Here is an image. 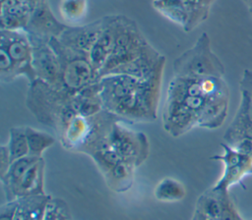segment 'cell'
<instances>
[{
	"instance_id": "cell-9",
	"label": "cell",
	"mask_w": 252,
	"mask_h": 220,
	"mask_svg": "<svg viewBox=\"0 0 252 220\" xmlns=\"http://www.w3.org/2000/svg\"><path fill=\"white\" fill-rule=\"evenodd\" d=\"M68 27L55 17L48 0H45L33 10L25 30L32 39L49 42L51 38L59 37Z\"/></svg>"
},
{
	"instance_id": "cell-21",
	"label": "cell",
	"mask_w": 252,
	"mask_h": 220,
	"mask_svg": "<svg viewBox=\"0 0 252 220\" xmlns=\"http://www.w3.org/2000/svg\"><path fill=\"white\" fill-rule=\"evenodd\" d=\"M154 9L182 29L188 21V11L185 0H153Z\"/></svg>"
},
{
	"instance_id": "cell-35",
	"label": "cell",
	"mask_w": 252,
	"mask_h": 220,
	"mask_svg": "<svg viewBox=\"0 0 252 220\" xmlns=\"http://www.w3.org/2000/svg\"><path fill=\"white\" fill-rule=\"evenodd\" d=\"M1 1H3V0H1Z\"/></svg>"
},
{
	"instance_id": "cell-5",
	"label": "cell",
	"mask_w": 252,
	"mask_h": 220,
	"mask_svg": "<svg viewBox=\"0 0 252 220\" xmlns=\"http://www.w3.org/2000/svg\"><path fill=\"white\" fill-rule=\"evenodd\" d=\"M126 121L117 119L109 132L108 143L121 160L135 166L143 164L150 154V142L143 132L130 128Z\"/></svg>"
},
{
	"instance_id": "cell-2",
	"label": "cell",
	"mask_w": 252,
	"mask_h": 220,
	"mask_svg": "<svg viewBox=\"0 0 252 220\" xmlns=\"http://www.w3.org/2000/svg\"><path fill=\"white\" fill-rule=\"evenodd\" d=\"M150 45L137 23L124 16H116L115 38L110 56L99 71V79L114 74L137 59Z\"/></svg>"
},
{
	"instance_id": "cell-24",
	"label": "cell",
	"mask_w": 252,
	"mask_h": 220,
	"mask_svg": "<svg viewBox=\"0 0 252 220\" xmlns=\"http://www.w3.org/2000/svg\"><path fill=\"white\" fill-rule=\"evenodd\" d=\"M58 10L67 26H79L88 14V0H61Z\"/></svg>"
},
{
	"instance_id": "cell-28",
	"label": "cell",
	"mask_w": 252,
	"mask_h": 220,
	"mask_svg": "<svg viewBox=\"0 0 252 220\" xmlns=\"http://www.w3.org/2000/svg\"><path fill=\"white\" fill-rule=\"evenodd\" d=\"M41 220H73L68 204L59 197H50Z\"/></svg>"
},
{
	"instance_id": "cell-1",
	"label": "cell",
	"mask_w": 252,
	"mask_h": 220,
	"mask_svg": "<svg viewBox=\"0 0 252 220\" xmlns=\"http://www.w3.org/2000/svg\"><path fill=\"white\" fill-rule=\"evenodd\" d=\"M72 97L73 94L36 79L29 84L26 106L39 123L58 133L77 113Z\"/></svg>"
},
{
	"instance_id": "cell-27",
	"label": "cell",
	"mask_w": 252,
	"mask_h": 220,
	"mask_svg": "<svg viewBox=\"0 0 252 220\" xmlns=\"http://www.w3.org/2000/svg\"><path fill=\"white\" fill-rule=\"evenodd\" d=\"M200 213L213 218V219H220V199L218 191L214 189L207 190L204 193H202L196 202V209Z\"/></svg>"
},
{
	"instance_id": "cell-26",
	"label": "cell",
	"mask_w": 252,
	"mask_h": 220,
	"mask_svg": "<svg viewBox=\"0 0 252 220\" xmlns=\"http://www.w3.org/2000/svg\"><path fill=\"white\" fill-rule=\"evenodd\" d=\"M12 162L30 155L26 127H13L9 132V140L6 143Z\"/></svg>"
},
{
	"instance_id": "cell-6",
	"label": "cell",
	"mask_w": 252,
	"mask_h": 220,
	"mask_svg": "<svg viewBox=\"0 0 252 220\" xmlns=\"http://www.w3.org/2000/svg\"><path fill=\"white\" fill-rule=\"evenodd\" d=\"M0 48L12 58L19 77H26L29 84L36 80L32 67V45L25 29H1Z\"/></svg>"
},
{
	"instance_id": "cell-15",
	"label": "cell",
	"mask_w": 252,
	"mask_h": 220,
	"mask_svg": "<svg viewBox=\"0 0 252 220\" xmlns=\"http://www.w3.org/2000/svg\"><path fill=\"white\" fill-rule=\"evenodd\" d=\"M32 11L16 0L1 1V29H26Z\"/></svg>"
},
{
	"instance_id": "cell-20",
	"label": "cell",
	"mask_w": 252,
	"mask_h": 220,
	"mask_svg": "<svg viewBox=\"0 0 252 220\" xmlns=\"http://www.w3.org/2000/svg\"><path fill=\"white\" fill-rule=\"evenodd\" d=\"M50 197L46 193L19 197L14 220H41Z\"/></svg>"
},
{
	"instance_id": "cell-8",
	"label": "cell",
	"mask_w": 252,
	"mask_h": 220,
	"mask_svg": "<svg viewBox=\"0 0 252 220\" xmlns=\"http://www.w3.org/2000/svg\"><path fill=\"white\" fill-rule=\"evenodd\" d=\"M32 67L36 79L61 89V67L59 58L49 42L32 39Z\"/></svg>"
},
{
	"instance_id": "cell-14",
	"label": "cell",
	"mask_w": 252,
	"mask_h": 220,
	"mask_svg": "<svg viewBox=\"0 0 252 220\" xmlns=\"http://www.w3.org/2000/svg\"><path fill=\"white\" fill-rule=\"evenodd\" d=\"M229 93L207 99L198 116L197 127L216 130L222 126L228 112Z\"/></svg>"
},
{
	"instance_id": "cell-29",
	"label": "cell",
	"mask_w": 252,
	"mask_h": 220,
	"mask_svg": "<svg viewBox=\"0 0 252 220\" xmlns=\"http://www.w3.org/2000/svg\"><path fill=\"white\" fill-rule=\"evenodd\" d=\"M213 189V188H212ZM218 191V190H215ZM220 199V216L219 220H244L239 214L228 191H218Z\"/></svg>"
},
{
	"instance_id": "cell-3",
	"label": "cell",
	"mask_w": 252,
	"mask_h": 220,
	"mask_svg": "<svg viewBox=\"0 0 252 220\" xmlns=\"http://www.w3.org/2000/svg\"><path fill=\"white\" fill-rule=\"evenodd\" d=\"M172 70L173 76L197 80L224 75V66L214 53L207 32H202L193 46L173 61Z\"/></svg>"
},
{
	"instance_id": "cell-7",
	"label": "cell",
	"mask_w": 252,
	"mask_h": 220,
	"mask_svg": "<svg viewBox=\"0 0 252 220\" xmlns=\"http://www.w3.org/2000/svg\"><path fill=\"white\" fill-rule=\"evenodd\" d=\"M223 153L221 155H214L212 160L222 162L223 171L220 178L212 187L218 191H228L229 189L242 182V180L252 175V157L246 155L225 142L220 143Z\"/></svg>"
},
{
	"instance_id": "cell-32",
	"label": "cell",
	"mask_w": 252,
	"mask_h": 220,
	"mask_svg": "<svg viewBox=\"0 0 252 220\" xmlns=\"http://www.w3.org/2000/svg\"><path fill=\"white\" fill-rule=\"evenodd\" d=\"M240 89L249 97L252 103V71L244 70L240 80Z\"/></svg>"
},
{
	"instance_id": "cell-4",
	"label": "cell",
	"mask_w": 252,
	"mask_h": 220,
	"mask_svg": "<svg viewBox=\"0 0 252 220\" xmlns=\"http://www.w3.org/2000/svg\"><path fill=\"white\" fill-rule=\"evenodd\" d=\"M49 44L59 58L61 89L74 94L98 82V72L91 63L88 55L67 48L57 38H51Z\"/></svg>"
},
{
	"instance_id": "cell-30",
	"label": "cell",
	"mask_w": 252,
	"mask_h": 220,
	"mask_svg": "<svg viewBox=\"0 0 252 220\" xmlns=\"http://www.w3.org/2000/svg\"><path fill=\"white\" fill-rule=\"evenodd\" d=\"M18 206L17 199L6 201L0 207V220H14Z\"/></svg>"
},
{
	"instance_id": "cell-11",
	"label": "cell",
	"mask_w": 252,
	"mask_h": 220,
	"mask_svg": "<svg viewBox=\"0 0 252 220\" xmlns=\"http://www.w3.org/2000/svg\"><path fill=\"white\" fill-rule=\"evenodd\" d=\"M198 114L180 102L165 101L162 114L164 131L173 138H178L197 127Z\"/></svg>"
},
{
	"instance_id": "cell-10",
	"label": "cell",
	"mask_w": 252,
	"mask_h": 220,
	"mask_svg": "<svg viewBox=\"0 0 252 220\" xmlns=\"http://www.w3.org/2000/svg\"><path fill=\"white\" fill-rule=\"evenodd\" d=\"M105 25V16L92 23L69 26L57 39L67 48L88 55L99 37Z\"/></svg>"
},
{
	"instance_id": "cell-13",
	"label": "cell",
	"mask_w": 252,
	"mask_h": 220,
	"mask_svg": "<svg viewBox=\"0 0 252 220\" xmlns=\"http://www.w3.org/2000/svg\"><path fill=\"white\" fill-rule=\"evenodd\" d=\"M116 16L117 15L105 16L104 28L89 53V59L94 69L98 72V74L105 62L107 61L108 57L110 56L113 48L115 38Z\"/></svg>"
},
{
	"instance_id": "cell-33",
	"label": "cell",
	"mask_w": 252,
	"mask_h": 220,
	"mask_svg": "<svg viewBox=\"0 0 252 220\" xmlns=\"http://www.w3.org/2000/svg\"><path fill=\"white\" fill-rule=\"evenodd\" d=\"M16 1L19 2V3L22 4V5L27 6L28 8H30V9L33 12V10H34L39 4H41L42 2H44L45 0H16Z\"/></svg>"
},
{
	"instance_id": "cell-22",
	"label": "cell",
	"mask_w": 252,
	"mask_h": 220,
	"mask_svg": "<svg viewBox=\"0 0 252 220\" xmlns=\"http://www.w3.org/2000/svg\"><path fill=\"white\" fill-rule=\"evenodd\" d=\"M154 194L158 201L176 202L185 197L186 189L181 182L172 178H164L156 186Z\"/></svg>"
},
{
	"instance_id": "cell-18",
	"label": "cell",
	"mask_w": 252,
	"mask_h": 220,
	"mask_svg": "<svg viewBox=\"0 0 252 220\" xmlns=\"http://www.w3.org/2000/svg\"><path fill=\"white\" fill-rule=\"evenodd\" d=\"M37 158L38 157H33L31 155H28L26 157H23V158L13 161L10 168L8 169L7 173L2 178H0L7 201L17 199V192H18L19 186L21 184V181H22L26 171L28 170V168Z\"/></svg>"
},
{
	"instance_id": "cell-25",
	"label": "cell",
	"mask_w": 252,
	"mask_h": 220,
	"mask_svg": "<svg viewBox=\"0 0 252 220\" xmlns=\"http://www.w3.org/2000/svg\"><path fill=\"white\" fill-rule=\"evenodd\" d=\"M26 133L29 143L30 155L33 157H43V153L45 152V150L51 147L56 140V138L49 133L37 130L30 126H26Z\"/></svg>"
},
{
	"instance_id": "cell-34",
	"label": "cell",
	"mask_w": 252,
	"mask_h": 220,
	"mask_svg": "<svg viewBox=\"0 0 252 220\" xmlns=\"http://www.w3.org/2000/svg\"><path fill=\"white\" fill-rule=\"evenodd\" d=\"M242 2L245 5V7H246L251 19H252V0H242Z\"/></svg>"
},
{
	"instance_id": "cell-12",
	"label": "cell",
	"mask_w": 252,
	"mask_h": 220,
	"mask_svg": "<svg viewBox=\"0 0 252 220\" xmlns=\"http://www.w3.org/2000/svg\"><path fill=\"white\" fill-rule=\"evenodd\" d=\"M251 102L247 94L241 92V101L235 116L223 135L224 142L233 146L244 139L252 140V115Z\"/></svg>"
},
{
	"instance_id": "cell-19",
	"label": "cell",
	"mask_w": 252,
	"mask_h": 220,
	"mask_svg": "<svg viewBox=\"0 0 252 220\" xmlns=\"http://www.w3.org/2000/svg\"><path fill=\"white\" fill-rule=\"evenodd\" d=\"M135 169V166L121 160L102 176L110 190L115 192H124L133 185Z\"/></svg>"
},
{
	"instance_id": "cell-31",
	"label": "cell",
	"mask_w": 252,
	"mask_h": 220,
	"mask_svg": "<svg viewBox=\"0 0 252 220\" xmlns=\"http://www.w3.org/2000/svg\"><path fill=\"white\" fill-rule=\"evenodd\" d=\"M12 164V159L6 144L0 147V178H2L8 171Z\"/></svg>"
},
{
	"instance_id": "cell-23",
	"label": "cell",
	"mask_w": 252,
	"mask_h": 220,
	"mask_svg": "<svg viewBox=\"0 0 252 220\" xmlns=\"http://www.w3.org/2000/svg\"><path fill=\"white\" fill-rule=\"evenodd\" d=\"M216 1L217 0H185L188 11V21L183 30L190 32L203 24L209 18L211 7Z\"/></svg>"
},
{
	"instance_id": "cell-17",
	"label": "cell",
	"mask_w": 252,
	"mask_h": 220,
	"mask_svg": "<svg viewBox=\"0 0 252 220\" xmlns=\"http://www.w3.org/2000/svg\"><path fill=\"white\" fill-rule=\"evenodd\" d=\"M44 169L43 157L37 158L26 171L17 192V199L22 196L44 194Z\"/></svg>"
},
{
	"instance_id": "cell-16",
	"label": "cell",
	"mask_w": 252,
	"mask_h": 220,
	"mask_svg": "<svg viewBox=\"0 0 252 220\" xmlns=\"http://www.w3.org/2000/svg\"><path fill=\"white\" fill-rule=\"evenodd\" d=\"M72 106L78 114L86 117L94 116L104 110L98 82L73 94Z\"/></svg>"
}]
</instances>
